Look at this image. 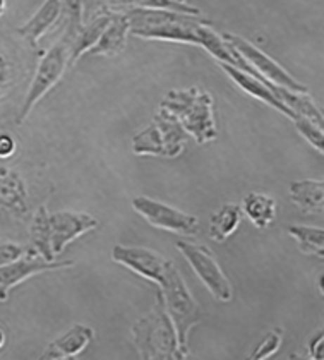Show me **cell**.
Instances as JSON below:
<instances>
[{
	"label": "cell",
	"mask_w": 324,
	"mask_h": 360,
	"mask_svg": "<svg viewBox=\"0 0 324 360\" xmlns=\"http://www.w3.org/2000/svg\"><path fill=\"white\" fill-rule=\"evenodd\" d=\"M177 249L189 263L193 271L205 283V287L212 292V295L220 302H230L233 297V288L230 280L226 278L223 269L218 264L216 257L212 249L202 244H193V242L179 240Z\"/></svg>",
	"instance_id": "obj_6"
},
{
	"label": "cell",
	"mask_w": 324,
	"mask_h": 360,
	"mask_svg": "<svg viewBox=\"0 0 324 360\" xmlns=\"http://www.w3.org/2000/svg\"><path fill=\"white\" fill-rule=\"evenodd\" d=\"M112 19V11H103L101 14H96L91 18L88 25H83V28L77 31L76 37L69 41V68H72L81 57L86 56L89 50L95 46L98 38L107 28V25Z\"/></svg>",
	"instance_id": "obj_16"
},
{
	"label": "cell",
	"mask_w": 324,
	"mask_h": 360,
	"mask_svg": "<svg viewBox=\"0 0 324 360\" xmlns=\"http://www.w3.org/2000/svg\"><path fill=\"white\" fill-rule=\"evenodd\" d=\"M6 7H7L6 0H0V15H2L4 13H6Z\"/></svg>",
	"instance_id": "obj_32"
},
{
	"label": "cell",
	"mask_w": 324,
	"mask_h": 360,
	"mask_svg": "<svg viewBox=\"0 0 324 360\" xmlns=\"http://www.w3.org/2000/svg\"><path fill=\"white\" fill-rule=\"evenodd\" d=\"M158 287L162 292L167 312H169L175 331H177L181 350L189 357V333L196 324L201 323V309H199L196 299L189 292L182 275L171 261L167 266V271Z\"/></svg>",
	"instance_id": "obj_3"
},
{
	"label": "cell",
	"mask_w": 324,
	"mask_h": 360,
	"mask_svg": "<svg viewBox=\"0 0 324 360\" xmlns=\"http://www.w3.org/2000/svg\"><path fill=\"white\" fill-rule=\"evenodd\" d=\"M62 15L60 0H45L38 11L34 13L21 28H18V34L22 38L33 50H38V41L43 34L52 26H56Z\"/></svg>",
	"instance_id": "obj_13"
},
{
	"label": "cell",
	"mask_w": 324,
	"mask_h": 360,
	"mask_svg": "<svg viewBox=\"0 0 324 360\" xmlns=\"http://www.w3.org/2000/svg\"><path fill=\"white\" fill-rule=\"evenodd\" d=\"M31 244H33V249L37 250L38 254H41L45 259H56L52 248H50L48 211H46L45 206H41V208L38 210V213L34 214L33 223H31Z\"/></svg>",
	"instance_id": "obj_22"
},
{
	"label": "cell",
	"mask_w": 324,
	"mask_h": 360,
	"mask_svg": "<svg viewBox=\"0 0 324 360\" xmlns=\"http://www.w3.org/2000/svg\"><path fill=\"white\" fill-rule=\"evenodd\" d=\"M218 65H220V68L223 69L226 74H228V77H232L233 83L239 86L242 91H245L247 95L257 98V100L264 101V103L269 105L271 108H275V110L282 112L283 115H287L288 119H292V120L295 119V117H297L295 113L292 112L290 108L287 107V105H283L282 101L276 98L275 93H273L266 84L261 83L259 79H256V77L251 76V74L244 72V70L233 68V65L225 64V62H218Z\"/></svg>",
	"instance_id": "obj_15"
},
{
	"label": "cell",
	"mask_w": 324,
	"mask_h": 360,
	"mask_svg": "<svg viewBox=\"0 0 324 360\" xmlns=\"http://www.w3.org/2000/svg\"><path fill=\"white\" fill-rule=\"evenodd\" d=\"M323 342H324L323 331H318L314 336H312V340L309 342V352H311L312 359L321 360L324 357V354H323L324 343Z\"/></svg>",
	"instance_id": "obj_28"
},
{
	"label": "cell",
	"mask_w": 324,
	"mask_h": 360,
	"mask_svg": "<svg viewBox=\"0 0 324 360\" xmlns=\"http://www.w3.org/2000/svg\"><path fill=\"white\" fill-rule=\"evenodd\" d=\"M132 208L155 229L181 233V236H194L199 230L197 217L183 213L181 210L171 208L165 202L146 198V195H138V198L132 199Z\"/></svg>",
	"instance_id": "obj_8"
},
{
	"label": "cell",
	"mask_w": 324,
	"mask_h": 360,
	"mask_svg": "<svg viewBox=\"0 0 324 360\" xmlns=\"http://www.w3.org/2000/svg\"><path fill=\"white\" fill-rule=\"evenodd\" d=\"M50 225V248L53 256H58L65 245L71 244L77 237L98 229V220L88 213H76V211H58L48 214Z\"/></svg>",
	"instance_id": "obj_10"
},
{
	"label": "cell",
	"mask_w": 324,
	"mask_h": 360,
	"mask_svg": "<svg viewBox=\"0 0 324 360\" xmlns=\"http://www.w3.org/2000/svg\"><path fill=\"white\" fill-rule=\"evenodd\" d=\"M287 232L299 242V249L307 256H316L319 259L324 257V230L309 225H292Z\"/></svg>",
	"instance_id": "obj_21"
},
{
	"label": "cell",
	"mask_w": 324,
	"mask_h": 360,
	"mask_svg": "<svg viewBox=\"0 0 324 360\" xmlns=\"http://www.w3.org/2000/svg\"><path fill=\"white\" fill-rule=\"evenodd\" d=\"M69 68V43L60 38V41H57L56 45L50 46L48 52L40 58V64H38L37 72H34L33 81L26 93L25 101H22L21 112L18 115V124H22L31 110L34 108V105L41 100L50 89L56 86L60 77L64 76L65 69Z\"/></svg>",
	"instance_id": "obj_5"
},
{
	"label": "cell",
	"mask_w": 324,
	"mask_h": 360,
	"mask_svg": "<svg viewBox=\"0 0 324 360\" xmlns=\"http://www.w3.org/2000/svg\"><path fill=\"white\" fill-rule=\"evenodd\" d=\"M112 259L115 263L126 266L136 275L155 281L156 285L162 281L167 271V266L170 264V261H167L165 257L160 256L155 250L146 248H129V245L120 244L113 248Z\"/></svg>",
	"instance_id": "obj_11"
},
{
	"label": "cell",
	"mask_w": 324,
	"mask_h": 360,
	"mask_svg": "<svg viewBox=\"0 0 324 360\" xmlns=\"http://www.w3.org/2000/svg\"><path fill=\"white\" fill-rule=\"evenodd\" d=\"M177 2H186V0H177Z\"/></svg>",
	"instance_id": "obj_34"
},
{
	"label": "cell",
	"mask_w": 324,
	"mask_h": 360,
	"mask_svg": "<svg viewBox=\"0 0 324 360\" xmlns=\"http://www.w3.org/2000/svg\"><path fill=\"white\" fill-rule=\"evenodd\" d=\"M297 131L302 134V138H306V141H309L311 146L316 148L319 153L324 151V132L323 127H319L318 124L312 122V120L306 119V117L297 115L294 119Z\"/></svg>",
	"instance_id": "obj_25"
},
{
	"label": "cell",
	"mask_w": 324,
	"mask_h": 360,
	"mask_svg": "<svg viewBox=\"0 0 324 360\" xmlns=\"http://www.w3.org/2000/svg\"><path fill=\"white\" fill-rule=\"evenodd\" d=\"M276 98H278L283 105H287L295 115L306 117V119H309L312 122L318 124L319 127H323L324 124L323 113L318 110V107H316L314 101L311 100L307 93L290 91V89L282 88V86H280L278 93H276Z\"/></svg>",
	"instance_id": "obj_20"
},
{
	"label": "cell",
	"mask_w": 324,
	"mask_h": 360,
	"mask_svg": "<svg viewBox=\"0 0 324 360\" xmlns=\"http://www.w3.org/2000/svg\"><path fill=\"white\" fill-rule=\"evenodd\" d=\"M132 4H134V7H143V9H162L190 15L201 14L197 7L189 6L187 2H177V0H132Z\"/></svg>",
	"instance_id": "obj_24"
},
{
	"label": "cell",
	"mask_w": 324,
	"mask_h": 360,
	"mask_svg": "<svg viewBox=\"0 0 324 360\" xmlns=\"http://www.w3.org/2000/svg\"><path fill=\"white\" fill-rule=\"evenodd\" d=\"M242 211L256 229L263 230L268 229L275 220L276 202L275 199L263 193H251L245 195L244 201H242Z\"/></svg>",
	"instance_id": "obj_18"
},
{
	"label": "cell",
	"mask_w": 324,
	"mask_h": 360,
	"mask_svg": "<svg viewBox=\"0 0 324 360\" xmlns=\"http://www.w3.org/2000/svg\"><path fill=\"white\" fill-rule=\"evenodd\" d=\"M187 132L182 125L160 110L146 129L134 136L132 151L134 155L162 156V158H177L186 146Z\"/></svg>",
	"instance_id": "obj_4"
},
{
	"label": "cell",
	"mask_w": 324,
	"mask_h": 360,
	"mask_svg": "<svg viewBox=\"0 0 324 360\" xmlns=\"http://www.w3.org/2000/svg\"><path fill=\"white\" fill-rule=\"evenodd\" d=\"M292 202L306 214H323L324 182L323 180H295L288 187Z\"/></svg>",
	"instance_id": "obj_17"
},
{
	"label": "cell",
	"mask_w": 324,
	"mask_h": 360,
	"mask_svg": "<svg viewBox=\"0 0 324 360\" xmlns=\"http://www.w3.org/2000/svg\"><path fill=\"white\" fill-rule=\"evenodd\" d=\"M132 338L138 347L141 359H187L179 345L177 331L171 323L162 292H156V304L153 311L132 326Z\"/></svg>",
	"instance_id": "obj_2"
},
{
	"label": "cell",
	"mask_w": 324,
	"mask_h": 360,
	"mask_svg": "<svg viewBox=\"0 0 324 360\" xmlns=\"http://www.w3.org/2000/svg\"><path fill=\"white\" fill-rule=\"evenodd\" d=\"M282 340H283V330L282 328H275L273 331H269L266 335V338L257 345L256 350L252 352L251 359L254 360H261V359H269L271 355H275L276 352L280 350L282 347Z\"/></svg>",
	"instance_id": "obj_26"
},
{
	"label": "cell",
	"mask_w": 324,
	"mask_h": 360,
	"mask_svg": "<svg viewBox=\"0 0 324 360\" xmlns=\"http://www.w3.org/2000/svg\"><path fill=\"white\" fill-rule=\"evenodd\" d=\"M4 343H6V335H4V331L0 330V348L4 347Z\"/></svg>",
	"instance_id": "obj_33"
},
{
	"label": "cell",
	"mask_w": 324,
	"mask_h": 360,
	"mask_svg": "<svg viewBox=\"0 0 324 360\" xmlns=\"http://www.w3.org/2000/svg\"><path fill=\"white\" fill-rule=\"evenodd\" d=\"M242 220V208L237 205H225L209 220V237L214 242H225L235 233Z\"/></svg>",
	"instance_id": "obj_19"
},
{
	"label": "cell",
	"mask_w": 324,
	"mask_h": 360,
	"mask_svg": "<svg viewBox=\"0 0 324 360\" xmlns=\"http://www.w3.org/2000/svg\"><path fill=\"white\" fill-rule=\"evenodd\" d=\"M26 252V248L14 242H0V266L13 263Z\"/></svg>",
	"instance_id": "obj_27"
},
{
	"label": "cell",
	"mask_w": 324,
	"mask_h": 360,
	"mask_svg": "<svg viewBox=\"0 0 324 360\" xmlns=\"http://www.w3.org/2000/svg\"><path fill=\"white\" fill-rule=\"evenodd\" d=\"M71 266H74L72 261H48L33 248H28L19 259L0 266V302H7L11 290L28 278L40 273L71 268Z\"/></svg>",
	"instance_id": "obj_7"
},
{
	"label": "cell",
	"mask_w": 324,
	"mask_h": 360,
	"mask_svg": "<svg viewBox=\"0 0 324 360\" xmlns=\"http://www.w3.org/2000/svg\"><path fill=\"white\" fill-rule=\"evenodd\" d=\"M162 112L169 113L199 144L214 141L218 136L213 115V98L197 88L171 89L162 101Z\"/></svg>",
	"instance_id": "obj_1"
},
{
	"label": "cell",
	"mask_w": 324,
	"mask_h": 360,
	"mask_svg": "<svg viewBox=\"0 0 324 360\" xmlns=\"http://www.w3.org/2000/svg\"><path fill=\"white\" fill-rule=\"evenodd\" d=\"M15 151V141L13 136L0 134V158H9Z\"/></svg>",
	"instance_id": "obj_29"
},
{
	"label": "cell",
	"mask_w": 324,
	"mask_h": 360,
	"mask_svg": "<svg viewBox=\"0 0 324 360\" xmlns=\"http://www.w3.org/2000/svg\"><path fill=\"white\" fill-rule=\"evenodd\" d=\"M127 34H129V21L124 15L122 11H112V19L103 30L98 41L95 43L91 50L86 56L91 57H115L124 52L127 45Z\"/></svg>",
	"instance_id": "obj_14"
},
{
	"label": "cell",
	"mask_w": 324,
	"mask_h": 360,
	"mask_svg": "<svg viewBox=\"0 0 324 360\" xmlns=\"http://www.w3.org/2000/svg\"><path fill=\"white\" fill-rule=\"evenodd\" d=\"M95 340V330L84 324H74L65 335L58 336L50 343V347L43 352L40 359L46 360H64V359H76L81 355L89 343Z\"/></svg>",
	"instance_id": "obj_12"
},
{
	"label": "cell",
	"mask_w": 324,
	"mask_h": 360,
	"mask_svg": "<svg viewBox=\"0 0 324 360\" xmlns=\"http://www.w3.org/2000/svg\"><path fill=\"white\" fill-rule=\"evenodd\" d=\"M4 74H6V62H4V58L0 57V83H2Z\"/></svg>",
	"instance_id": "obj_31"
},
{
	"label": "cell",
	"mask_w": 324,
	"mask_h": 360,
	"mask_svg": "<svg viewBox=\"0 0 324 360\" xmlns=\"http://www.w3.org/2000/svg\"><path fill=\"white\" fill-rule=\"evenodd\" d=\"M223 40H226L237 52L240 53L249 64L252 65L257 72L261 74L263 77H266L268 81H271L273 84L282 86V88L290 89V91H297V93H307V88L304 84H300L299 81L294 79L290 74L285 70L282 65L278 64L276 60H273L271 57L266 56L263 50L257 49L256 45H252L251 41H247L245 38L239 37V34L233 33H225Z\"/></svg>",
	"instance_id": "obj_9"
},
{
	"label": "cell",
	"mask_w": 324,
	"mask_h": 360,
	"mask_svg": "<svg viewBox=\"0 0 324 360\" xmlns=\"http://www.w3.org/2000/svg\"><path fill=\"white\" fill-rule=\"evenodd\" d=\"M103 2L110 4L113 7H124V6H131L132 0H103Z\"/></svg>",
	"instance_id": "obj_30"
},
{
	"label": "cell",
	"mask_w": 324,
	"mask_h": 360,
	"mask_svg": "<svg viewBox=\"0 0 324 360\" xmlns=\"http://www.w3.org/2000/svg\"><path fill=\"white\" fill-rule=\"evenodd\" d=\"M60 18H64V34H62V38L69 43L84 25V0H60Z\"/></svg>",
	"instance_id": "obj_23"
}]
</instances>
